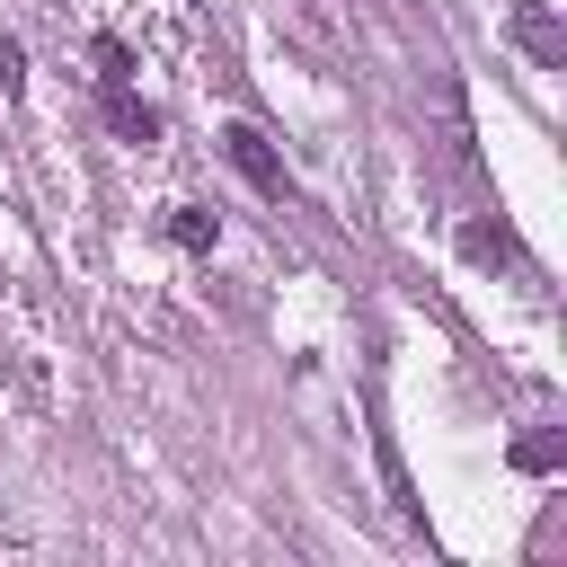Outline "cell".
Segmentation results:
<instances>
[{"label":"cell","instance_id":"1","mask_svg":"<svg viewBox=\"0 0 567 567\" xmlns=\"http://www.w3.org/2000/svg\"><path fill=\"white\" fill-rule=\"evenodd\" d=\"M221 151H230V168H239L257 195H284V159H275V142H266L257 124H221Z\"/></svg>","mask_w":567,"mask_h":567},{"label":"cell","instance_id":"2","mask_svg":"<svg viewBox=\"0 0 567 567\" xmlns=\"http://www.w3.org/2000/svg\"><path fill=\"white\" fill-rule=\"evenodd\" d=\"M106 115H115L124 142H159V106H142L133 89H106Z\"/></svg>","mask_w":567,"mask_h":567},{"label":"cell","instance_id":"3","mask_svg":"<svg viewBox=\"0 0 567 567\" xmlns=\"http://www.w3.org/2000/svg\"><path fill=\"white\" fill-rule=\"evenodd\" d=\"M168 239H177V248H195V257H204V248H213V239H221V221H213V213H204V204H177V213H168Z\"/></svg>","mask_w":567,"mask_h":567},{"label":"cell","instance_id":"4","mask_svg":"<svg viewBox=\"0 0 567 567\" xmlns=\"http://www.w3.org/2000/svg\"><path fill=\"white\" fill-rule=\"evenodd\" d=\"M97 80H106V89H124V80H133V53H124L115 35H97Z\"/></svg>","mask_w":567,"mask_h":567},{"label":"cell","instance_id":"5","mask_svg":"<svg viewBox=\"0 0 567 567\" xmlns=\"http://www.w3.org/2000/svg\"><path fill=\"white\" fill-rule=\"evenodd\" d=\"M514 35H523V44H532V53H540V62H558V27H549V18H540V9H532V18H523V27H514Z\"/></svg>","mask_w":567,"mask_h":567},{"label":"cell","instance_id":"6","mask_svg":"<svg viewBox=\"0 0 567 567\" xmlns=\"http://www.w3.org/2000/svg\"><path fill=\"white\" fill-rule=\"evenodd\" d=\"M0 89H9V97L27 89V53H18V35H0Z\"/></svg>","mask_w":567,"mask_h":567}]
</instances>
